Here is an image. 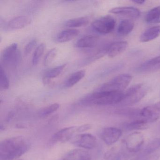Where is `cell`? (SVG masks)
Here are the masks:
<instances>
[{"label": "cell", "mask_w": 160, "mask_h": 160, "mask_svg": "<svg viewBox=\"0 0 160 160\" xmlns=\"http://www.w3.org/2000/svg\"><path fill=\"white\" fill-rule=\"evenodd\" d=\"M29 146L25 138L15 137L2 141L0 144L1 160H14L26 153Z\"/></svg>", "instance_id": "6da1fadb"}, {"label": "cell", "mask_w": 160, "mask_h": 160, "mask_svg": "<svg viewBox=\"0 0 160 160\" xmlns=\"http://www.w3.org/2000/svg\"><path fill=\"white\" fill-rule=\"evenodd\" d=\"M123 92L110 91H98L84 98V104L98 106L112 105L120 103L123 98Z\"/></svg>", "instance_id": "7a4b0ae2"}, {"label": "cell", "mask_w": 160, "mask_h": 160, "mask_svg": "<svg viewBox=\"0 0 160 160\" xmlns=\"http://www.w3.org/2000/svg\"><path fill=\"white\" fill-rule=\"evenodd\" d=\"M148 88L144 83L132 86L123 92V98L120 103L123 106H131L137 103L148 93Z\"/></svg>", "instance_id": "3957f363"}, {"label": "cell", "mask_w": 160, "mask_h": 160, "mask_svg": "<svg viewBox=\"0 0 160 160\" xmlns=\"http://www.w3.org/2000/svg\"><path fill=\"white\" fill-rule=\"evenodd\" d=\"M132 79V77L128 74H122L114 78L109 82L104 84L99 91L123 92Z\"/></svg>", "instance_id": "277c9868"}, {"label": "cell", "mask_w": 160, "mask_h": 160, "mask_svg": "<svg viewBox=\"0 0 160 160\" xmlns=\"http://www.w3.org/2000/svg\"><path fill=\"white\" fill-rule=\"evenodd\" d=\"M93 28L98 33L107 34L113 31L116 26V20L111 16L101 17L92 24Z\"/></svg>", "instance_id": "5b68a950"}, {"label": "cell", "mask_w": 160, "mask_h": 160, "mask_svg": "<svg viewBox=\"0 0 160 160\" xmlns=\"http://www.w3.org/2000/svg\"><path fill=\"white\" fill-rule=\"evenodd\" d=\"M144 142V136L139 132H134L128 135L124 140L125 147L128 151L136 152L139 151Z\"/></svg>", "instance_id": "8992f818"}, {"label": "cell", "mask_w": 160, "mask_h": 160, "mask_svg": "<svg viewBox=\"0 0 160 160\" xmlns=\"http://www.w3.org/2000/svg\"><path fill=\"white\" fill-rule=\"evenodd\" d=\"M139 116L148 123L156 121L160 118V102L139 110Z\"/></svg>", "instance_id": "52a82bcc"}, {"label": "cell", "mask_w": 160, "mask_h": 160, "mask_svg": "<svg viewBox=\"0 0 160 160\" xmlns=\"http://www.w3.org/2000/svg\"><path fill=\"white\" fill-rule=\"evenodd\" d=\"M72 143L77 147L86 149H92L96 145V138L89 133L80 134L75 137Z\"/></svg>", "instance_id": "ba28073f"}, {"label": "cell", "mask_w": 160, "mask_h": 160, "mask_svg": "<svg viewBox=\"0 0 160 160\" xmlns=\"http://www.w3.org/2000/svg\"><path fill=\"white\" fill-rule=\"evenodd\" d=\"M122 135L120 129L113 127L105 128L101 133V138L106 145L111 146L119 139Z\"/></svg>", "instance_id": "9c48e42d"}, {"label": "cell", "mask_w": 160, "mask_h": 160, "mask_svg": "<svg viewBox=\"0 0 160 160\" xmlns=\"http://www.w3.org/2000/svg\"><path fill=\"white\" fill-rule=\"evenodd\" d=\"M18 45L16 43L12 44L3 50L2 58L4 62L10 64H16L20 58Z\"/></svg>", "instance_id": "30bf717a"}, {"label": "cell", "mask_w": 160, "mask_h": 160, "mask_svg": "<svg viewBox=\"0 0 160 160\" xmlns=\"http://www.w3.org/2000/svg\"><path fill=\"white\" fill-rule=\"evenodd\" d=\"M78 127L70 126L63 128L56 132L52 138L53 142L56 143H65L71 140L74 134L77 132Z\"/></svg>", "instance_id": "8fae6325"}, {"label": "cell", "mask_w": 160, "mask_h": 160, "mask_svg": "<svg viewBox=\"0 0 160 160\" xmlns=\"http://www.w3.org/2000/svg\"><path fill=\"white\" fill-rule=\"evenodd\" d=\"M109 12L114 14L120 15L132 18H138L140 15V11L138 9L134 7L129 6L116 7L110 10Z\"/></svg>", "instance_id": "7c38bea8"}, {"label": "cell", "mask_w": 160, "mask_h": 160, "mask_svg": "<svg viewBox=\"0 0 160 160\" xmlns=\"http://www.w3.org/2000/svg\"><path fill=\"white\" fill-rule=\"evenodd\" d=\"M92 155L88 151L75 149L68 152L61 160H91Z\"/></svg>", "instance_id": "4fadbf2b"}, {"label": "cell", "mask_w": 160, "mask_h": 160, "mask_svg": "<svg viewBox=\"0 0 160 160\" xmlns=\"http://www.w3.org/2000/svg\"><path fill=\"white\" fill-rule=\"evenodd\" d=\"M128 46V42L125 41L115 42L108 46L107 54L109 58H115L124 52Z\"/></svg>", "instance_id": "5bb4252c"}, {"label": "cell", "mask_w": 160, "mask_h": 160, "mask_svg": "<svg viewBox=\"0 0 160 160\" xmlns=\"http://www.w3.org/2000/svg\"><path fill=\"white\" fill-rule=\"evenodd\" d=\"M31 19L26 16H19L10 20L7 23V28L12 30L20 29L30 24Z\"/></svg>", "instance_id": "9a60e30c"}, {"label": "cell", "mask_w": 160, "mask_h": 160, "mask_svg": "<svg viewBox=\"0 0 160 160\" xmlns=\"http://www.w3.org/2000/svg\"><path fill=\"white\" fill-rule=\"evenodd\" d=\"M142 73H150L160 70V56L154 57L143 63L139 67Z\"/></svg>", "instance_id": "2e32d148"}, {"label": "cell", "mask_w": 160, "mask_h": 160, "mask_svg": "<svg viewBox=\"0 0 160 160\" xmlns=\"http://www.w3.org/2000/svg\"><path fill=\"white\" fill-rule=\"evenodd\" d=\"M79 32L80 31L76 29L69 28L64 30L58 33L55 38L56 41L59 43L66 42L77 37Z\"/></svg>", "instance_id": "e0dca14e"}, {"label": "cell", "mask_w": 160, "mask_h": 160, "mask_svg": "<svg viewBox=\"0 0 160 160\" xmlns=\"http://www.w3.org/2000/svg\"><path fill=\"white\" fill-rule=\"evenodd\" d=\"M160 35V25L153 26L146 30L140 36L139 40L142 42H148L159 37Z\"/></svg>", "instance_id": "ac0fdd59"}, {"label": "cell", "mask_w": 160, "mask_h": 160, "mask_svg": "<svg viewBox=\"0 0 160 160\" xmlns=\"http://www.w3.org/2000/svg\"><path fill=\"white\" fill-rule=\"evenodd\" d=\"M99 41V37L95 35H88L82 37L77 42L76 47L79 48H89L94 47Z\"/></svg>", "instance_id": "d6986e66"}, {"label": "cell", "mask_w": 160, "mask_h": 160, "mask_svg": "<svg viewBox=\"0 0 160 160\" xmlns=\"http://www.w3.org/2000/svg\"><path fill=\"white\" fill-rule=\"evenodd\" d=\"M86 73V70H80L75 72L66 80L64 83V87L66 88H70L73 87L84 78Z\"/></svg>", "instance_id": "ffe728a7"}, {"label": "cell", "mask_w": 160, "mask_h": 160, "mask_svg": "<svg viewBox=\"0 0 160 160\" xmlns=\"http://www.w3.org/2000/svg\"><path fill=\"white\" fill-rule=\"evenodd\" d=\"M134 26V23L132 20L129 19L122 20L118 27V34L122 36L128 35L132 32Z\"/></svg>", "instance_id": "44dd1931"}, {"label": "cell", "mask_w": 160, "mask_h": 160, "mask_svg": "<svg viewBox=\"0 0 160 160\" xmlns=\"http://www.w3.org/2000/svg\"><path fill=\"white\" fill-rule=\"evenodd\" d=\"M66 66H67V64L65 63V64L54 67L47 71L44 75L43 82L45 83H48L50 79L56 78V77L58 76L62 72Z\"/></svg>", "instance_id": "7402d4cb"}, {"label": "cell", "mask_w": 160, "mask_h": 160, "mask_svg": "<svg viewBox=\"0 0 160 160\" xmlns=\"http://www.w3.org/2000/svg\"><path fill=\"white\" fill-rule=\"evenodd\" d=\"M149 123L143 119H138L133 121L131 122L130 123L126 124V129L129 131L132 130H146L148 128Z\"/></svg>", "instance_id": "603a6c76"}, {"label": "cell", "mask_w": 160, "mask_h": 160, "mask_svg": "<svg viewBox=\"0 0 160 160\" xmlns=\"http://www.w3.org/2000/svg\"><path fill=\"white\" fill-rule=\"evenodd\" d=\"M89 22V18L88 17H82L68 20L65 23V26L69 28H80L87 26Z\"/></svg>", "instance_id": "cb8c5ba5"}, {"label": "cell", "mask_w": 160, "mask_h": 160, "mask_svg": "<svg viewBox=\"0 0 160 160\" xmlns=\"http://www.w3.org/2000/svg\"><path fill=\"white\" fill-rule=\"evenodd\" d=\"M160 19V6L150 10L146 15L145 20L148 24L159 23Z\"/></svg>", "instance_id": "d4e9b609"}, {"label": "cell", "mask_w": 160, "mask_h": 160, "mask_svg": "<svg viewBox=\"0 0 160 160\" xmlns=\"http://www.w3.org/2000/svg\"><path fill=\"white\" fill-rule=\"evenodd\" d=\"M160 148V138H155L150 142L144 149L141 157H145L152 154Z\"/></svg>", "instance_id": "484cf974"}, {"label": "cell", "mask_w": 160, "mask_h": 160, "mask_svg": "<svg viewBox=\"0 0 160 160\" xmlns=\"http://www.w3.org/2000/svg\"><path fill=\"white\" fill-rule=\"evenodd\" d=\"M45 49V45L43 43L40 44L37 46L33 53L32 59V63L33 65L38 64L41 57L42 56Z\"/></svg>", "instance_id": "4316f807"}, {"label": "cell", "mask_w": 160, "mask_h": 160, "mask_svg": "<svg viewBox=\"0 0 160 160\" xmlns=\"http://www.w3.org/2000/svg\"><path fill=\"white\" fill-rule=\"evenodd\" d=\"M0 86L2 89L4 90L8 89L10 87L9 78L2 65L0 67Z\"/></svg>", "instance_id": "83f0119b"}, {"label": "cell", "mask_w": 160, "mask_h": 160, "mask_svg": "<svg viewBox=\"0 0 160 160\" xmlns=\"http://www.w3.org/2000/svg\"><path fill=\"white\" fill-rule=\"evenodd\" d=\"M60 105L58 103L52 104L42 109L40 112V115L42 117H48L52 113L56 112L59 108Z\"/></svg>", "instance_id": "f1b7e54d"}, {"label": "cell", "mask_w": 160, "mask_h": 160, "mask_svg": "<svg viewBox=\"0 0 160 160\" xmlns=\"http://www.w3.org/2000/svg\"><path fill=\"white\" fill-rule=\"evenodd\" d=\"M58 54V49L56 48H52L46 55L44 59V64L46 66L50 65L56 58Z\"/></svg>", "instance_id": "f546056e"}, {"label": "cell", "mask_w": 160, "mask_h": 160, "mask_svg": "<svg viewBox=\"0 0 160 160\" xmlns=\"http://www.w3.org/2000/svg\"><path fill=\"white\" fill-rule=\"evenodd\" d=\"M37 44V40L36 39H33L31 40L27 45L25 46L24 49V53L26 56H28L29 54L31 53L34 48L36 47Z\"/></svg>", "instance_id": "4dcf8cb0"}, {"label": "cell", "mask_w": 160, "mask_h": 160, "mask_svg": "<svg viewBox=\"0 0 160 160\" xmlns=\"http://www.w3.org/2000/svg\"><path fill=\"white\" fill-rule=\"evenodd\" d=\"M160 155L157 153H152L145 157H140L139 160H158Z\"/></svg>", "instance_id": "1f68e13d"}, {"label": "cell", "mask_w": 160, "mask_h": 160, "mask_svg": "<svg viewBox=\"0 0 160 160\" xmlns=\"http://www.w3.org/2000/svg\"><path fill=\"white\" fill-rule=\"evenodd\" d=\"M92 125L90 124H85L78 127L77 132L81 133L86 132L91 129Z\"/></svg>", "instance_id": "d6a6232c"}, {"label": "cell", "mask_w": 160, "mask_h": 160, "mask_svg": "<svg viewBox=\"0 0 160 160\" xmlns=\"http://www.w3.org/2000/svg\"><path fill=\"white\" fill-rule=\"evenodd\" d=\"M113 152V150L112 149L108 151L104 155V159H106V160H108V159H109L110 157L112 156Z\"/></svg>", "instance_id": "836d02e7"}, {"label": "cell", "mask_w": 160, "mask_h": 160, "mask_svg": "<svg viewBox=\"0 0 160 160\" xmlns=\"http://www.w3.org/2000/svg\"><path fill=\"white\" fill-rule=\"evenodd\" d=\"M14 114L13 112H11L8 114V116H7V118H6V122H10L12 119L14 117Z\"/></svg>", "instance_id": "e575fe53"}, {"label": "cell", "mask_w": 160, "mask_h": 160, "mask_svg": "<svg viewBox=\"0 0 160 160\" xmlns=\"http://www.w3.org/2000/svg\"><path fill=\"white\" fill-rule=\"evenodd\" d=\"M132 2L138 4H144V3H145L146 1H143V0H139V1H137V0H136V1H132Z\"/></svg>", "instance_id": "d590c367"}, {"label": "cell", "mask_w": 160, "mask_h": 160, "mask_svg": "<svg viewBox=\"0 0 160 160\" xmlns=\"http://www.w3.org/2000/svg\"><path fill=\"white\" fill-rule=\"evenodd\" d=\"M120 155H117V156L113 159V160H120Z\"/></svg>", "instance_id": "8d00e7d4"}, {"label": "cell", "mask_w": 160, "mask_h": 160, "mask_svg": "<svg viewBox=\"0 0 160 160\" xmlns=\"http://www.w3.org/2000/svg\"><path fill=\"white\" fill-rule=\"evenodd\" d=\"M23 160V159H19V160Z\"/></svg>", "instance_id": "74e56055"}, {"label": "cell", "mask_w": 160, "mask_h": 160, "mask_svg": "<svg viewBox=\"0 0 160 160\" xmlns=\"http://www.w3.org/2000/svg\"><path fill=\"white\" fill-rule=\"evenodd\" d=\"M159 23H160V21H159Z\"/></svg>", "instance_id": "f35d334b"}]
</instances>
